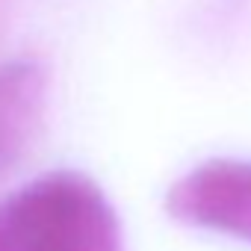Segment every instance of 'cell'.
<instances>
[{"instance_id": "obj_1", "label": "cell", "mask_w": 251, "mask_h": 251, "mask_svg": "<svg viewBox=\"0 0 251 251\" xmlns=\"http://www.w3.org/2000/svg\"><path fill=\"white\" fill-rule=\"evenodd\" d=\"M0 251H124L115 207L80 172H48L0 201Z\"/></svg>"}, {"instance_id": "obj_2", "label": "cell", "mask_w": 251, "mask_h": 251, "mask_svg": "<svg viewBox=\"0 0 251 251\" xmlns=\"http://www.w3.org/2000/svg\"><path fill=\"white\" fill-rule=\"evenodd\" d=\"M166 213L180 225L251 245V160L198 163L169 186Z\"/></svg>"}, {"instance_id": "obj_3", "label": "cell", "mask_w": 251, "mask_h": 251, "mask_svg": "<svg viewBox=\"0 0 251 251\" xmlns=\"http://www.w3.org/2000/svg\"><path fill=\"white\" fill-rule=\"evenodd\" d=\"M48 100V68L39 59L0 62V175L30 145Z\"/></svg>"}]
</instances>
